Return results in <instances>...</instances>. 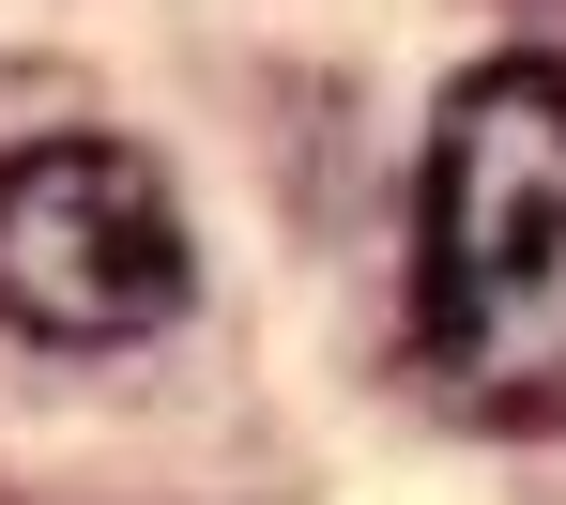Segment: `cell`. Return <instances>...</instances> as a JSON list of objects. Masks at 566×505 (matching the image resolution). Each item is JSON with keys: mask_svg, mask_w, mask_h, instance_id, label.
Wrapping results in <instances>:
<instances>
[{"mask_svg": "<svg viewBox=\"0 0 566 505\" xmlns=\"http://www.w3.org/2000/svg\"><path fill=\"white\" fill-rule=\"evenodd\" d=\"M199 245L138 138H15L0 154V322L46 353H123L185 322Z\"/></svg>", "mask_w": 566, "mask_h": 505, "instance_id": "obj_2", "label": "cell"}, {"mask_svg": "<svg viewBox=\"0 0 566 505\" xmlns=\"http://www.w3.org/2000/svg\"><path fill=\"white\" fill-rule=\"evenodd\" d=\"M413 353L444 413L566 429V62H474L413 185Z\"/></svg>", "mask_w": 566, "mask_h": 505, "instance_id": "obj_1", "label": "cell"}, {"mask_svg": "<svg viewBox=\"0 0 566 505\" xmlns=\"http://www.w3.org/2000/svg\"><path fill=\"white\" fill-rule=\"evenodd\" d=\"M505 15H536V31H566V0H505Z\"/></svg>", "mask_w": 566, "mask_h": 505, "instance_id": "obj_3", "label": "cell"}]
</instances>
